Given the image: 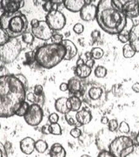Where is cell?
I'll use <instances>...</instances> for the list:
<instances>
[{
    "label": "cell",
    "mask_w": 139,
    "mask_h": 157,
    "mask_svg": "<svg viewBox=\"0 0 139 157\" xmlns=\"http://www.w3.org/2000/svg\"><path fill=\"white\" fill-rule=\"evenodd\" d=\"M63 4L68 11L71 12H80L85 6L84 0H64Z\"/></svg>",
    "instance_id": "cell-20"
},
{
    "label": "cell",
    "mask_w": 139,
    "mask_h": 157,
    "mask_svg": "<svg viewBox=\"0 0 139 157\" xmlns=\"http://www.w3.org/2000/svg\"><path fill=\"white\" fill-rule=\"evenodd\" d=\"M73 31L76 34H81L83 33V32L84 31V27L81 23H77L73 26Z\"/></svg>",
    "instance_id": "cell-42"
},
{
    "label": "cell",
    "mask_w": 139,
    "mask_h": 157,
    "mask_svg": "<svg viewBox=\"0 0 139 157\" xmlns=\"http://www.w3.org/2000/svg\"><path fill=\"white\" fill-rule=\"evenodd\" d=\"M26 99V88L15 74L0 76V118L11 117Z\"/></svg>",
    "instance_id": "cell-1"
},
{
    "label": "cell",
    "mask_w": 139,
    "mask_h": 157,
    "mask_svg": "<svg viewBox=\"0 0 139 157\" xmlns=\"http://www.w3.org/2000/svg\"><path fill=\"white\" fill-rule=\"evenodd\" d=\"M97 6L93 4L85 5L80 11V17L83 21H92L96 19L97 16Z\"/></svg>",
    "instance_id": "cell-14"
},
{
    "label": "cell",
    "mask_w": 139,
    "mask_h": 157,
    "mask_svg": "<svg viewBox=\"0 0 139 157\" xmlns=\"http://www.w3.org/2000/svg\"><path fill=\"white\" fill-rule=\"evenodd\" d=\"M9 39H10V37L8 36V34L0 27V46L5 45L9 41Z\"/></svg>",
    "instance_id": "cell-34"
},
{
    "label": "cell",
    "mask_w": 139,
    "mask_h": 157,
    "mask_svg": "<svg viewBox=\"0 0 139 157\" xmlns=\"http://www.w3.org/2000/svg\"><path fill=\"white\" fill-rule=\"evenodd\" d=\"M80 94L83 101L93 107L101 106L105 100V91L104 87L96 83H90L84 86H83Z\"/></svg>",
    "instance_id": "cell-5"
},
{
    "label": "cell",
    "mask_w": 139,
    "mask_h": 157,
    "mask_svg": "<svg viewBox=\"0 0 139 157\" xmlns=\"http://www.w3.org/2000/svg\"><path fill=\"white\" fill-rule=\"evenodd\" d=\"M92 72V69L89 67H87L85 65V63L83 65H79L77 66V67L75 69V74L76 76L79 78H86L90 75V73Z\"/></svg>",
    "instance_id": "cell-23"
},
{
    "label": "cell",
    "mask_w": 139,
    "mask_h": 157,
    "mask_svg": "<svg viewBox=\"0 0 139 157\" xmlns=\"http://www.w3.org/2000/svg\"><path fill=\"white\" fill-rule=\"evenodd\" d=\"M96 20L103 31L111 35L122 33L127 25V17L113 5L112 0L98 2Z\"/></svg>",
    "instance_id": "cell-2"
},
{
    "label": "cell",
    "mask_w": 139,
    "mask_h": 157,
    "mask_svg": "<svg viewBox=\"0 0 139 157\" xmlns=\"http://www.w3.org/2000/svg\"><path fill=\"white\" fill-rule=\"evenodd\" d=\"M76 120L79 126L89 124L92 120V114L88 108H82L76 113Z\"/></svg>",
    "instance_id": "cell-16"
},
{
    "label": "cell",
    "mask_w": 139,
    "mask_h": 157,
    "mask_svg": "<svg viewBox=\"0 0 139 157\" xmlns=\"http://www.w3.org/2000/svg\"><path fill=\"white\" fill-rule=\"evenodd\" d=\"M116 137L114 132L109 129H101L96 136V145L100 151H109V147Z\"/></svg>",
    "instance_id": "cell-10"
},
{
    "label": "cell",
    "mask_w": 139,
    "mask_h": 157,
    "mask_svg": "<svg viewBox=\"0 0 139 157\" xmlns=\"http://www.w3.org/2000/svg\"><path fill=\"white\" fill-rule=\"evenodd\" d=\"M65 47L60 44H45L39 46L34 52L35 62L41 67L51 69L64 59Z\"/></svg>",
    "instance_id": "cell-3"
},
{
    "label": "cell",
    "mask_w": 139,
    "mask_h": 157,
    "mask_svg": "<svg viewBox=\"0 0 139 157\" xmlns=\"http://www.w3.org/2000/svg\"><path fill=\"white\" fill-rule=\"evenodd\" d=\"M24 6L23 0H2L0 2V7L6 13H14L18 11Z\"/></svg>",
    "instance_id": "cell-13"
},
{
    "label": "cell",
    "mask_w": 139,
    "mask_h": 157,
    "mask_svg": "<svg viewBox=\"0 0 139 157\" xmlns=\"http://www.w3.org/2000/svg\"><path fill=\"white\" fill-rule=\"evenodd\" d=\"M50 133L54 135H61L62 128L61 126L58 123L50 124Z\"/></svg>",
    "instance_id": "cell-32"
},
{
    "label": "cell",
    "mask_w": 139,
    "mask_h": 157,
    "mask_svg": "<svg viewBox=\"0 0 139 157\" xmlns=\"http://www.w3.org/2000/svg\"><path fill=\"white\" fill-rule=\"evenodd\" d=\"M84 56L86 57V58H85V60H84L85 65L90 68L93 67L95 65V60L92 59V57H91V55H90V52H87L85 53V55H84Z\"/></svg>",
    "instance_id": "cell-35"
},
{
    "label": "cell",
    "mask_w": 139,
    "mask_h": 157,
    "mask_svg": "<svg viewBox=\"0 0 139 157\" xmlns=\"http://www.w3.org/2000/svg\"><path fill=\"white\" fill-rule=\"evenodd\" d=\"M55 108L57 112L64 114L71 112V103L69 101V99L66 97H61L56 100Z\"/></svg>",
    "instance_id": "cell-18"
},
{
    "label": "cell",
    "mask_w": 139,
    "mask_h": 157,
    "mask_svg": "<svg viewBox=\"0 0 139 157\" xmlns=\"http://www.w3.org/2000/svg\"><path fill=\"white\" fill-rule=\"evenodd\" d=\"M21 38H22L23 42L25 43V44H27V45H31V44L33 43L34 36L33 34L31 33H31L28 32V31L27 32H25V33L21 36Z\"/></svg>",
    "instance_id": "cell-30"
},
{
    "label": "cell",
    "mask_w": 139,
    "mask_h": 157,
    "mask_svg": "<svg viewBox=\"0 0 139 157\" xmlns=\"http://www.w3.org/2000/svg\"><path fill=\"white\" fill-rule=\"evenodd\" d=\"M43 9L47 13H49L51 11L57 10V5L54 4L52 1H46V2H45V4L43 5Z\"/></svg>",
    "instance_id": "cell-31"
},
{
    "label": "cell",
    "mask_w": 139,
    "mask_h": 157,
    "mask_svg": "<svg viewBox=\"0 0 139 157\" xmlns=\"http://www.w3.org/2000/svg\"><path fill=\"white\" fill-rule=\"evenodd\" d=\"M136 140H137V143L139 144V131L138 133L137 134V136H136Z\"/></svg>",
    "instance_id": "cell-54"
},
{
    "label": "cell",
    "mask_w": 139,
    "mask_h": 157,
    "mask_svg": "<svg viewBox=\"0 0 139 157\" xmlns=\"http://www.w3.org/2000/svg\"><path fill=\"white\" fill-rule=\"evenodd\" d=\"M132 90L135 93H139V83H135L132 85Z\"/></svg>",
    "instance_id": "cell-53"
},
{
    "label": "cell",
    "mask_w": 139,
    "mask_h": 157,
    "mask_svg": "<svg viewBox=\"0 0 139 157\" xmlns=\"http://www.w3.org/2000/svg\"><path fill=\"white\" fill-rule=\"evenodd\" d=\"M43 92H44V89H43V86L41 85L35 86V87H34V94L35 95L42 96L43 95Z\"/></svg>",
    "instance_id": "cell-45"
},
{
    "label": "cell",
    "mask_w": 139,
    "mask_h": 157,
    "mask_svg": "<svg viewBox=\"0 0 139 157\" xmlns=\"http://www.w3.org/2000/svg\"><path fill=\"white\" fill-rule=\"evenodd\" d=\"M31 33L33 34L34 38L40 40H49L54 34V31L48 25L46 21H39L38 25L31 28Z\"/></svg>",
    "instance_id": "cell-11"
},
{
    "label": "cell",
    "mask_w": 139,
    "mask_h": 157,
    "mask_svg": "<svg viewBox=\"0 0 139 157\" xmlns=\"http://www.w3.org/2000/svg\"><path fill=\"white\" fill-rule=\"evenodd\" d=\"M59 89L61 90L62 92H66L68 91V84L67 83H61L59 86Z\"/></svg>",
    "instance_id": "cell-50"
},
{
    "label": "cell",
    "mask_w": 139,
    "mask_h": 157,
    "mask_svg": "<svg viewBox=\"0 0 139 157\" xmlns=\"http://www.w3.org/2000/svg\"><path fill=\"white\" fill-rule=\"evenodd\" d=\"M133 140L125 135L117 136L109 147V152L115 157H125L133 148Z\"/></svg>",
    "instance_id": "cell-6"
},
{
    "label": "cell",
    "mask_w": 139,
    "mask_h": 157,
    "mask_svg": "<svg viewBox=\"0 0 139 157\" xmlns=\"http://www.w3.org/2000/svg\"><path fill=\"white\" fill-rule=\"evenodd\" d=\"M22 51V44L17 39H10L5 45L0 46V61L4 64H10L17 59Z\"/></svg>",
    "instance_id": "cell-7"
},
{
    "label": "cell",
    "mask_w": 139,
    "mask_h": 157,
    "mask_svg": "<svg viewBox=\"0 0 139 157\" xmlns=\"http://www.w3.org/2000/svg\"><path fill=\"white\" fill-rule=\"evenodd\" d=\"M15 76L17 77L20 81H21V83H22L23 85H24V86L26 88V90H27L28 88V81H27V78H25L23 74H21V73H17V74H15Z\"/></svg>",
    "instance_id": "cell-43"
},
{
    "label": "cell",
    "mask_w": 139,
    "mask_h": 157,
    "mask_svg": "<svg viewBox=\"0 0 139 157\" xmlns=\"http://www.w3.org/2000/svg\"><path fill=\"white\" fill-rule=\"evenodd\" d=\"M65 120H66V121L68 122L69 125H71V126H77V125H78L77 120L76 119H73L70 113H68L65 114Z\"/></svg>",
    "instance_id": "cell-41"
},
{
    "label": "cell",
    "mask_w": 139,
    "mask_h": 157,
    "mask_svg": "<svg viewBox=\"0 0 139 157\" xmlns=\"http://www.w3.org/2000/svg\"><path fill=\"white\" fill-rule=\"evenodd\" d=\"M125 157H139V144H134L131 152Z\"/></svg>",
    "instance_id": "cell-39"
},
{
    "label": "cell",
    "mask_w": 139,
    "mask_h": 157,
    "mask_svg": "<svg viewBox=\"0 0 139 157\" xmlns=\"http://www.w3.org/2000/svg\"><path fill=\"white\" fill-rule=\"evenodd\" d=\"M94 73L95 76L97 78H104L107 75V69L104 67H103V66H98V67H97L95 68Z\"/></svg>",
    "instance_id": "cell-29"
},
{
    "label": "cell",
    "mask_w": 139,
    "mask_h": 157,
    "mask_svg": "<svg viewBox=\"0 0 139 157\" xmlns=\"http://www.w3.org/2000/svg\"><path fill=\"white\" fill-rule=\"evenodd\" d=\"M118 121H117L116 119H113L109 121V123H108V129L111 131V132H115L117 128H118Z\"/></svg>",
    "instance_id": "cell-37"
},
{
    "label": "cell",
    "mask_w": 139,
    "mask_h": 157,
    "mask_svg": "<svg viewBox=\"0 0 139 157\" xmlns=\"http://www.w3.org/2000/svg\"><path fill=\"white\" fill-rule=\"evenodd\" d=\"M35 140L31 137H25L20 141V149L25 155H31L35 150Z\"/></svg>",
    "instance_id": "cell-19"
},
{
    "label": "cell",
    "mask_w": 139,
    "mask_h": 157,
    "mask_svg": "<svg viewBox=\"0 0 139 157\" xmlns=\"http://www.w3.org/2000/svg\"><path fill=\"white\" fill-rule=\"evenodd\" d=\"M67 84H68V91L73 95H77V94L80 93L83 88L82 81L77 76L70 78Z\"/></svg>",
    "instance_id": "cell-21"
},
{
    "label": "cell",
    "mask_w": 139,
    "mask_h": 157,
    "mask_svg": "<svg viewBox=\"0 0 139 157\" xmlns=\"http://www.w3.org/2000/svg\"><path fill=\"white\" fill-rule=\"evenodd\" d=\"M91 37H92V39H95V40H97V39L100 38V32L97 31V30H94V31L91 33Z\"/></svg>",
    "instance_id": "cell-49"
},
{
    "label": "cell",
    "mask_w": 139,
    "mask_h": 157,
    "mask_svg": "<svg viewBox=\"0 0 139 157\" xmlns=\"http://www.w3.org/2000/svg\"><path fill=\"white\" fill-rule=\"evenodd\" d=\"M48 149V144L43 140H38L35 142V150L40 154L45 153Z\"/></svg>",
    "instance_id": "cell-26"
},
{
    "label": "cell",
    "mask_w": 139,
    "mask_h": 157,
    "mask_svg": "<svg viewBox=\"0 0 139 157\" xmlns=\"http://www.w3.org/2000/svg\"><path fill=\"white\" fill-rule=\"evenodd\" d=\"M49 155L50 157H65L66 151L60 143H54L50 147Z\"/></svg>",
    "instance_id": "cell-22"
},
{
    "label": "cell",
    "mask_w": 139,
    "mask_h": 157,
    "mask_svg": "<svg viewBox=\"0 0 139 157\" xmlns=\"http://www.w3.org/2000/svg\"><path fill=\"white\" fill-rule=\"evenodd\" d=\"M29 107H30V104L28 103V101H24L22 104L19 106V107L17 108L15 115L19 116V117H24L25 115V113H27Z\"/></svg>",
    "instance_id": "cell-27"
},
{
    "label": "cell",
    "mask_w": 139,
    "mask_h": 157,
    "mask_svg": "<svg viewBox=\"0 0 139 157\" xmlns=\"http://www.w3.org/2000/svg\"><path fill=\"white\" fill-rule=\"evenodd\" d=\"M109 119L107 116H103V117L101 118V123L104 124V125H106V124L109 123Z\"/></svg>",
    "instance_id": "cell-52"
},
{
    "label": "cell",
    "mask_w": 139,
    "mask_h": 157,
    "mask_svg": "<svg viewBox=\"0 0 139 157\" xmlns=\"http://www.w3.org/2000/svg\"><path fill=\"white\" fill-rule=\"evenodd\" d=\"M63 40H64V37H63V35H62V34L54 33L53 34V36L51 37V41H52V43H53V44L60 45V44H62Z\"/></svg>",
    "instance_id": "cell-38"
},
{
    "label": "cell",
    "mask_w": 139,
    "mask_h": 157,
    "mask_svg": "<svg viewBox=\"0 0 139 157\" xmlns=\"http://www.w3.org/2000/svg\"><path fill=\"white\" fill-rule=\"evenodd\" d=\"M138 3H139V1H138Z\"/></svg>",
    "instance_id": "cell-57"
},
{
    "label": "cell",
    "mask_w": 139,
    "mask_h": 157,
    "mask_svg": "<svg viewBox=\"0 0 139 157\" xmlns=\"http://www.w3.org/2000/svg\"><path fill=\"white\" fill-rule=\"evenodd\" d=\"M24 118L28 125L36 127L42 122L44 118V111L41 106L38 104H31L30 105L27 113H25Z\"/></svg>",
    "instance_id": "cell-8"
},
{
    "label": "cell",
    "mask_w": 139,
    "mask_h": 157,
    "mask_svg": "<svg viewBox=\"0 0 139 157\" xmlns=\"http://www.w3.org/2000/svg\"><path fill=\"white\" fill-rule=\"evenodd\" d=\"M0 129H1V124H0Z\"/></svg>",
    "instance_id": "cell-56"
},
{
    "label": "cell",
    "mask_w": 139,
    "mask_h": 157,
    "mask_svg": "<svg viewBox=\"0 0 139 157\" xmlns=\"http://www.w3.org/2000/svg\"><path fill=\"white\" fill-rule=\"evenodd\" d=\"M104 54V52L100 47H94V48H92V50L90 51V55L94 60L102 59Z\"/></svg>",
    "instance_id": "cell-28"
},
{
    "label": "cell",
    "mask_w": 139,
    "mask_h": 157,
    "mask_svg": "<svg viewBox=\"0 0 139 157\" xmlns=\"http://www.w3.org/2000/svg\"><path fill=\"white\" fill-rule=\"evenodd\" d=\"M39 20L38 19H37V18H33V19H31V21L30 23V25H31V28H34V27H36L38 25Z\"/></svg>",
    "instance_id": "cell-51"
},
{
    "label": "cell",
    "mask_w": 139,
    "mask_h": 157,
    "mask_svg": "<svg viewBox=\"0 0 139 157\" xmlns=\"http://www.w3.org/2000/svg\"><path fill=\"white\" fill-rule=\"evenodd\" d=\"M58 120H59V115L57 113H52L49 116V122H50V124L57 123Z\"/></svg>",
    "instance_id": "cell-44"
},
{
    "label": "cell",
    "mask_w": 139,
    "mask_h": 157,
    "mask_svg": "<svg viewBox=\"0 0 139 157\" xmlns=\"http://www.w3.org/2000/svg\"><path fill=\"white\" fill-rule=\"evenodd\" d=\"M135 54H136V52L129 43L123 45V55L124 58L130 59V58L135 56Z\"/></svg>",
    "instance_id": "cell-25"
},
{
    "label": "cell",
    "mask_w": 139,
    "mask_h": 157,
    "mask_svg": "<svg viewBox=\"0 0 139 157\" xmlns=\"http://www.w3.org/2000/svg\"><path fill=\"white\" fill-rule=\"evenodd\" d=\"M129 44L131 45L136 52H139V24L133 25L129 31Z\"/></svg>",
    "instance_id": "cell-15"
},
{
    "label": "cell",
    "mask_w": 139,
    "mask_h": 157,
    "mask_svg": "<svg viewBox=\"0 0 139 157\" xmlns=\"http://www.w3.org/2000/svg\"><path fill=\"white\" fill-rule=\"evenodd\" d=\"M123 13L127 18H134L139 16V3L137 0L125 1L123 6Z\"/></svg>",
    "instance_id": "cell-12"
},
{
    "label": "cell",
    "mask_w": 139,
    "mask_h": 157,
    "mask_svg": "<svg viewBox=\"0 0 139 157\" xmlns=\"http://www.w3.org/2000/svg\"><path fill=\"white\" fill-rule=\"evenodd\" d=\"M118 131L123 134H128L130 133V126L127 122L122 121L118 126Z\"/></svg>",
    "instance_id": "cell-36"
},
{
    "label": "cell",
    "mask_w": 139,
    "mask_h": 157,
    "mask_svg": "<svg viewBox=\"0 0 139 157\" xmlns=\"http://www.w3.org/2000/svg\"><path fill=\"white\" fill-rule=\"evenodd\" d=\"M117 38L120 42H122L123 44H127L129 43V39H130V34H129V31H123L122 33L117 34Z\"/></svg>",
    "instance_id": "cell-33"
},
{
    "label": "cell",
    "mask_w": 139,
    "mask_h": 157,
    "mask_svg": "<svg viewBox=\"0 0 139 157\" xmlns=\"http://www.w3.org/2000/svg\"><path fill=\"white\" fill-rule=\"evenodd\" d=\"M29 22L26 16L22 11L14 13L4 12L0 17V27L3 29L10 39L18 38L27 32Z\"/></svg>",
    "instance_id": "cell-4"
},
{
    "label": "cell",
    "mask_w": 139,
    "mask_h": 157,
    "mask_svg": "<svg viewBox=\"0 0 139 157\" xmlns=\"http://www.w3.org/2000/svg\"><path fill=\"white\" fill-rule=\"evenodd\" d=\"M62 45L65 47V50H66V53H65V57L64 60H71L74 57L77 56L78 48L72 41L69 39H64L62 42Z\"/></svg>",
    "instance_id": "cell-17"
},
{
    "label": "cell",
    "mask_w": 139,
    "mask_h": 157,
    "mask_svg": "<svg viewBox=\"0 0 139 157\" xmlns=\"http://www.w3.org/2000/svg\"><path fill=\"white\" fill-rule=\"evenodd\" d=\"M97 157H115L114 155H112L111 153L109 151H101Z\"/></svg>",
    "instance_id": "cell-47"
},
{
    "label": "cell",
    "mask_w": 139,
    "mask_h": 157,
    "mask_svg": "<svg viewBox=\"0 0 139 157\" xmlns=\"http://www.w3.org/2000/svg\"><path fill=\"white\" fill-rule=\"evenodd\" d=\"M70 134H71V135L72 136L73 138L78 139V138H80V136L82 135V131H81V129L79 128L75 127V128H73L71 130Z\"/></svg>",
    "instance_id": "cell-40"
},
{
    "label": "cell",
    "mask_w": 139,
    "mask_h": 157,
    "mask_svg": "<svg viewBox=\"0 0 139 157\" xmlns=\"http://www.w3.org/2000/svg\"><path fill=\"white\" fill-rule=\"evenodd\" d=\"M41 131L44 135H49L50 133V125H45L42 127L41 128Z\"/></svg>",
    "instance_id": "cell-48"
},
{
    "label": "cell",
    "mask_w": 139,
    "mask_h": 157,
    "mask_svg": "<svg viewBox=\"0 0 139 157\" xmlns=\"http://www.w3.org/2000/svg\"><path fill=\"white\" fill-rule=\"evenodd\" d=\"M0 157H8L5 147L1 142H0Z\"/></svg>",
    "instance_id": "cell-46"
},
{
    "label": "cell",
    "mask_w": 139,
    "mask_h": 157,
    "mask_svg": "<svg viewBox=\"0 0 139 157\" xmlns=\"http://www.w3.org/2000/svg\"><path fill=\"white\" fill-rule=\"evenodd\" d=\"M81 157H91V156H90V155H83Z\"/></svg>",
    "instance_id": "cell-55"
},
{
    "label": "cell",
    "mask_w": 139,
    "mask_h": 157,
    "mask_svg": "<svg viewBox=\"0 0 139 157\" xmlns=\"http://www.w3.org/2000/svg\"><path fill=\"white\" fill-rule=\"evenodd\" d=\"M45 21L53 31H60L64 27L66 24V18L63 12L56 10L46 14Z\"/></svg>",
    "instance_id": "cell-9"
},
{
    "label": "cell",
    "mask_w": 139,
    "mask_h": 157,
    "mask_svg": "<svg viewBox=\"0 0 139 157\" xmlns=\"http://www.w3.org/2000/svg\"><path fill=\"white\" fill-rule=\"evenodd\" d=\"M71 103V111L74 113L78 112L82 107V101L77 95H72L68 98Z\"/></svg>",
    "instance_id": "cell-24"
}]
</instances>
